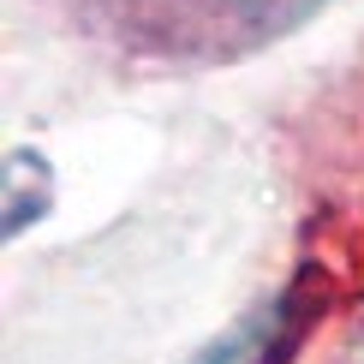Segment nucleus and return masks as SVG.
I'll use <instances>...</instances> for the list:
<instances>
[{
    "label": "nucleus",
    "instance_id": "f257e3e1",
    "mask_svg": "<svg viewBox=\"0 0 364 364\" xmlns=\"http://www.w3.org/2000/svg\"><path fill=\"white\" fill-rule=\"evenodd\" d=\"M0 203H6V233L18 239L30 221L48 215L54 203V168L42 161V149H12L0 168Z\"/></svg>",
    "mask_w": 364,
    "mask_h": 364
},
{
    "label": "nucleus",
    "instance_id": "f03ea898",
    "mask_svg": "<svg viewBox=\"0 0 364 364\" xmlns=\"http://www.w3.org/2000/svg\"><path fill=\"white\" fill-rule=\"evenodd\" d=\"M227 6H233L257 36H281V30H299L316 6H328V0H227Z\"/></svg>",
    "mask_w": 364,
    "mask_h": 364
}]
</instances>
